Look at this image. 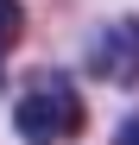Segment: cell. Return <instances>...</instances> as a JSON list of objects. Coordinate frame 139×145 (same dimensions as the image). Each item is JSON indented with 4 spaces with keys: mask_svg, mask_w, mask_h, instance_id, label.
I'll use <instances>...</instances> for the list:
<instances>
[{
    "mask_svg": "<svg viewBox=\"0 0 139 145\" xmlns=\"http://www.w3.org/2000/svg\"><path fill=\"white\" fill-rule=\"evenodd\" d=\"M19 32H26V7L0 0V76H7V51L19 44Z\"/></svg>",
    "mask_w": 139,
    "mask_h": 145,
    "instance_id": "cell-3",
    "label": "cell"
},
{
    "mask_svg": "<svg viewBox=\"0 0 139 145\" xmlns=\"http://www.w3.org/2000/svg\"><path fill=\"white\" fill-rule=\"evenodd\" d=\"M82 126H89V107H82L70 76L32 82L19 95V107H13V133L26 145H70V139H82Z\"/></svg>",
    "mask_w": 139,
    "mask_h": 145,
    "instance_id": "cell-1",
    "label": "cell"
},
{
    "mask_svg": "<svg viewBox=\"0 0 139 145\" xmlns=\"http://www.w3.org/2000/svg\"><path fill=\"white\" fill-rule=\"evenodd\" d=\"M114 145H139V114H127V120H120V133H114Z\"/></svg>",
    "mask_w": 139,
    "mask_h": 145,
    "instance_id": "cell-4",
    "label": "cell"
},
{
    "mask_svg": "<svg viewBox=\"0 0 139 145\" xmlns=\"http://www.w3.org/2000/svg\"><path fill=\"white\" fill-rule=\"evenodd\" d=\"M89 76L120 82V88L139 82V19H114V25L89 44Z\"/></svg>",
    "mask_w": 139,
    "mask_h": 145,
    "instance_id": "cell-2",
    "label": "cell"
}]
</instances>
